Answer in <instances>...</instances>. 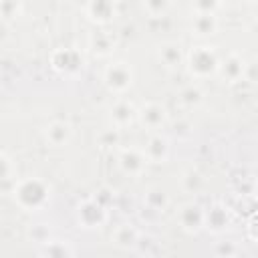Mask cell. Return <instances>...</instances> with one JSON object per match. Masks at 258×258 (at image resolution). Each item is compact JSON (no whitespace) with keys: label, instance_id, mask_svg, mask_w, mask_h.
I'll list each match as a JSON object with an SVG mask.
<instances>
[{"label":"cell","instance_id":"1","mask_svg":"<svg viewBox=\"0 0 258 258\" xmlns=\"http://www.w3.org/2000/svg\"><path fill=\"white\" fill-rule=\"evenodd\" d=\"M10 198H12V202L22 212L36 214V212H42L50 204L52 187H50V183L46 179L36 177V175H32V177H20L18 183L14 185Z\"/></svg>","mask_w":258,"mask_h":258},{"label":"cell","instance_id":"2","mask_svg":"<svg viewBox=\"0 0 258 258\" xmlns=\"http://www.w3.org/2000/svg\"><path fill=\"white\" fill-rule=\"evenodd\" d=\"M220 62H222V56L218 54L216 46L204 44V42L191 46L185 54V69H187L189 77L196 81H204V79L218 75Z\"/></svg>","mask_w":258,"mask_h":258},{"label":"cell","instance_id":"3","mask_svg":"<svg viewBox=\"0 0 258 258\" xmlns=\"http://www.w3.org/2000/svg\"><path fill=\"white\" fill-rule=\"evenodd\" d=\"M75 220H77V226L81 230H87V232L101 230L109 222V208L103 202H99L95 198V194L87 196V198L77 202V206H75Z\"/></svg>","mask_w":258,"mask_h":258},{"label":"cell","instance_id":"4","mask_svg":"<svg viewBox=\"0 0 258 258\" xmlns=\"http://www.w3.org/2000/svg\"><path fill=\"white\" fill-rule=\"evenodd\" d=\"M105 87L115 95H125L135 83V71L127 60H113L103 71Z\"/></svg>","mask_w":258,"mask_h":258},{"label":"cell","instance_id":"5","mask_svg":"<svg viewBox=\"0 0 258 258\" xmlns=\"http://www.w3.org/2000/svg\"><path fill=\"white\" fill-rule=\"evenodd\" d=\"M48 62L62 77H77L85 67V58H83L81 50L71 48V46L54 48L48 56Z\"/></svg>","mask_w":258,"mask_h":258},{"label":"cell","instance_id":"6","mask_svg":"<svg viewBox=\"0 0 258 258\" xmlns=\"http://www.w3.org/2000/svg\"><path fill=\"white\" fill-rule=\"evenodd\" d=\"M234 220V212L226 202H212L206 206V220H204V230H208L214 236H222L230 230Z\"/></svg>","mask_w":258,"mask_h":258},{"label":"cell","instance_id":"7","mask_svg":"<svg viewBox=\"0 0 258 258\" xmlns=\"http://www.w3.org/2000/svg\"><path fill=\"white\" fill-rule=\"evenodd\" d=\"M167 119H169L167 107L159 101H145L139 107V113H137V123L143 129H147L149 133L161 131V127L167 123Z\"/></svg>","mask_w":258,"mask_h":258},{"label":"cell","instance_id":"8","mask_svg":"<svg viewBox=\"0 0 258 258\" xmlns=\"http://www.w3.org/2000/svg\"><path fill=\"white\" fill-rule=\"evenodd\" d=\"M177 224L183 232L187 234H198L200 230H204V220H206V206L198 204V202H185L179 206L177 214Z\"/></svg>","mask_w":258,"mask_h":258},{"label":"cell","instance_id":"9","mask_svg":"<svg viewBox=\"0 0 258 258\" xmlns=\"http://www.w3.org/2000/svg\"><path fill=\"white\" fill-rule=\"evenodd\" d=\"M137 113H139V107H135L133 101H129L125 97H119L109 107V125L123 131V129H127L129 125H133L137 121Z\"/></svg>","mask_w":258,"mask_h":258},{"label":"cell","instance_id":"10","mask_svg":"<svg viewBox=\"0 0 258 258\" xmlns=\"http://www.w3.org/2000/svg\"><path fill=\"white\" fill-rule=\"evenodd\" d=\"M117 163L121 171L129 177H139L147 167V157L143 153V147H121L117 155Z\"/></svg>","mask_w":258,"mask_h":258},{"label":"cell","instance_id":"11","mask_svg":"<svg viewBox=\"0 0 258 258\" xmlns=\"http://www.w3.org/2000/svg\"><path fill=\"white\" fill-rule=\"evenodd\" d=\"M143 153L147 157L149 163H165L169 159L171 153V141L165 133L157 131V133H149L147 141L143 145Z\"/></svg>","mask_w":258,"mask_h":258},{"label":"cell","instance_id":"12","mask_svg":"<svg viewBox=\"0 0 258 258\" xmlns=\"http://www.w3.org/2000/svg\"><path fill=\"white\" fill-rule=\"evenodd\" d=\"M83 10H85V16L93 24L107 26V24H111L115 20L119 6L115 2H111V0H91V2H87L83 6Z\"/></svg>","mask_w":258,"mask_h":258},{"label":"cell","instance_id":"13","mask_svg":"<svg viewBox=\"0 0 258 258\" xmlns=\"http://www.w3.org/2000/svg\"><path fill=\"white\" fill-rule=\"evenodd\" d=\"M185 50L181 48L179 42H173V40H165L157 46L155 50V56L157 60L161 62V67L169 69V71H175L179 67H185Z\"/></svg>","mask_w":258,"mask_h":258},{"label":"cell","instance_id":"14","mask_svg":"<svg viewBox=\"0 0 258 258\" xmlns=\"http://www.w3.org/2000/svg\"><path fill=\"white\" fill-rule=\"evenodd\" d=\"M246 62L242 54L238 52H230L228 56L222 58L220 62V77L226 81V83H238V81H244V71H246Z\"/></svg>","mask_w":258,"mask_h":258},{"label":"cell","instance_id":"15","mask_svg":"<svg viewBox=\"0 0 258 258\" xmlns=\"http://www.w3.org/2000/svg\"><path fill=\"white\" fill-rule=\"evenodd\" d=\"M141 236H143V234L139 232L137 226H133V224H129V222H123V224H119V226L113 230L111 242H113L117 248H121V250H135V248L139 246Z\"/></svg>","mask_w":258,"mask_h":258},{"label":"cell","instance_id":"16","mask_svg":"<svg viewBox=\"0 0 258 258\" xmlns=\"http://www.w3.org/2000/svg\"><path fill=\"white\" fill-rule=\"evenodd\" d=\"M44 139L50 147H64L73 139V125L67 121H60V119L50 121L44 127Z\"/></svg>","mask_w":258,"mask_h":258},{"label":"cell","instance_id":"17","mask_svg":"<svg viewBox=\"0 0 258 258\" xmlns=\"http://www.w3.org/2000/svg\"><path fill=\"white\" fill-rule=\"evenodd\" d=\"M0 181H2V191L6 196L12 194L14 185L18 183V167L16 161L10 157V153L6 149L0 151Z\"/></svg>","mask_w":258,"mask_h":258},{"label":"cell","instance_id":"18","mask_svg":"<svg viewBox=\"0 0 258 258\" xmlns=\"http://www.w3.org/2000/svg\"><path fill=\"white\" fill-rule=\"evenodd\" d=\"M191 34L200 36V38H208L214 36L220 28V20L216 14H196L191 12V22H189Z\"/></svg>","mask_w":258,"mask_h":258},{"label":"cell","instance_id":"19","mask_svg":"<svg viewBox=\"0 0 258 258\" xmlns=\"http://www.w3.org/2000/svg\"><path fill=\"white\" fill-rule=\"evenodd\" d=\"M117 46V38L113 36V32L107 30H95L89 34V48L97 54V56H107L115 50Z\"/></svg>","mask_w":258,"mask_h":258},{"label":"cell","instance_id":"20","mask_svg":"<svg viewBox=\"0 0 258 258\" xmlns=\"http://www.w3.org/2000/svg\"><path fill=\"white\" fill-rule=\"evenodd\" d=\"M169 202H171V200H169L167 191L161 189L159 185H151V187H147L145 194H143V206L149 208V210H153V212H157V214H161V216H163V212L169 208Z\"/></svg>","mask_w":258,"mask_h":258},{"label":"cell","instance_id":"21","mask_svg":"<svg viewBox=\"0 0 258 258\" xmlns=\"http://www.w3.org/2000/svg\"><path fill=\"white\" fill-rule=\"evenodd\" d=\"M40 254L44 258H75V250L67 240L60 238H52L48 244H44L40 248Z\"/></svg>","mask_w":258,"mask_h":258},{"label":"cell","instance_id":"22","mask_svg":"<svg viewBox=\"0 0 258 258\" xmlns=\"http://www.w3.org/2000/svg\"><path fill=\"white\" fill-rule=\"evenodd\" d=\"M179 101L185 105V107H198L202 101H204V91L198 83H191L187 87H183L179 91Z\"/></svg>","mask_w":258,"mask_h":258},{"label":"cell","instance_id":"23","mask_svg":"<svg viewBox=\"0 0 258 258\" xmlns=\"http://www.w3.org/2000/svg\"><path fill=\"white\" fill-rule=\"evenodd\" d=\"M26 236H28L32 242L40 244V248L52 240V232H50L48 224H32V226L26 230Z\"/></svg>","mask_w":258,"mask_h":258},{"label":"cell","instance_id":"24","mask_svg":"<svg viewBox=\"0 0 258 258\" xmlns=\"http://www.w3.org/2000/svg\"><path fill=\"white\" fill-rule=\"evenodd\" d=\"M204 183H206V179H204V175H202L198 169H187V171L183 173V177H181V185H183V189H187L189 194H198V191L204 187Z\"/></svg>","mask_w":258,"mask_h":258},{"label":"cell","instance_id":"25","mask_svg":"<svg viewBox=\"0 0 258 258\" xmlns=\"http://www.w3.org/2000/svg\"><path fill=\"white\" fill-rule=\"evenodd\" d=\"M214 256L216 258H238L240 256V246L234 240H222L214 246Z\"/></svg>","mask_w":258,"mask_h":258},{"label":"cell","instance_id":"26","mask_svg":"<svg viewBox=\"0 0 258 258\" xmlns=\"http://www.w3.org/2000/svg\"><path fill=\"white\" fill-rule=\"evenodd\" d=\"M22 8H24L22 2H16V0H0V16H2V22H8V20L20 16L22 14Z\"/></svg>","mask_w":258,"mask_h":258},{"label":"cell","instance_id":"27","mask_svg":"<svg viewBox=\"0 0 258 258\" xmlns=\"http://www.w3.org/2000/svg\"><path fill=\"white\" fill-rule=\"evenodd\" d=\"M97 139H99V143H101L103 147H115V145H119V141H121V131L109 125L107 129H103V131L97 135Z\"/></svg>","mask_w":258,"mask_h":258},{"label":"cell","instance_id":"28","mask_svg":"<svg viewBox=\"0 0 258 258\" xmlns=\"http://www.w3.org/2000/svg\"><path fill=\"white\" fill-rule=\"evenodd\" d=\"M220 8H222V4L214 2V0H202V2L191 4V12H196V14H216Z\"/></svg>","mask_w":258,"mask_h":258},{"label":"cell","instance_id":"29","mask_svg":"<svg viewBox=\"0 0 258 258\" xmlns=\"http://www.w3.org/2000/svg\"><path fill=\"white\" fill-rule=\"evenodd\" d=\"M141 6H143V10H145L149 16H161L171 4H169V2H143Z\"/></svg>","mask_w":258,"mask_h":258},{"label":"cell","instance_id":"30","mask_svg":"<svg viewBox=\"0 0 258 258\" xmlns=\"http://www.w3.org/2000/svg\"><path fill=\"white\" fill-rule=\"evenodd\" d=\"M244 81L252 83V85H258V58L246 62V71H244Z\"/></svg>","mask_w":258,"mask_h":258},{"label":"cell","instance_id":"31","mask_svg":"<svg viewBox=\"0 0 258 258\" xmlns=\"http://www.w3.org/2000/svg\"><path fill=\"white\" fill-rule=\"evenodd\" d=\"M248 238L254 240V242H258V216L252 218V222L248 226Z\"/></svg>","mask_w":258,"mask_h":258},{"label":"cell","instance_id":"32","mask_svg":"<svg viewBox=\"0 0 258 258\" xmlns=\"http://www.w3.org/2000/svg\"><path fill=\"white\" fill-rule=\"evenodd\" d=\"M254 198H256V200H258V181H256V183H254Z\"/></svg>","mask_w":258,"mask_h":258},{"label":"cell","instance_id":"33","mask_svg":"<svg viewBox=\"0 0 258 258\" xmlns=\"http://www.w3.org/2000/svg\"><path fill=\"white\" fill-rule=\"evenodd\" d=\"M36 258H44V256H42V254H38V256H36Z\"/></svg>","mask_w":258,"mask_h":258},{"label":"cell","instance_id":"34","mask_svg":"<svg viewBox=\"0 0 258 258\" xmlns=\"http://www.w3.org/2000/svg\"><path fill=\"white\" fill-rule=\"evenodd\" d=\"M256 30H258V22H256Z\"/></svg>","mask_w":258,"mask_h":258}]
</instances>
